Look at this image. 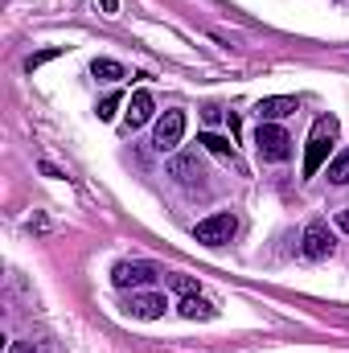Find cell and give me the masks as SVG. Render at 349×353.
<instances>
[{
  "instance_id": "cell-1",
  "label": "cell",
  "mask_w": 349,
  "mask_h": 353,
  "mask_svg": "<svg viewBox=\"0 0 349 353\" xmlns=\"http://www.w3.org/2000/svg\"><path fill=\"white\" fill-rule=\"evenodd\" d=\"M337 119L333 115H321L317 123H312V136H308V152H304V176H317L321 173V165H325V157H329V148H333V140H337Z\"/></svg>"
},
{
  "instance_id": "cell-2",
  "label": "cell",
  "mask_w": 349,
  "mask_h": 353,
  "mask_svg": "<svg viewBox=\"0 0 349 353\" xmlns=\"http://www.w3.org/2000/svg\"><path fill=\"white\" fill-rule=\"evenodd\" d=\"M157 279H161V267L144 263V259H123V263L111 267V283H115L119 292H128V288H148V283H157Z\"/></svg>"
},
{
  "instance_id": "cell-3",
  "label": "cell",
  "mask_w": 349,
  "mask_h": 353,
  "mask_svg": "<svg viewBox=\"0 0 349 353\" xmlns=\"http://www.w3.org/2000/svg\"><path fill=\"white\" fill-rule=\"evenodd\" d=\"M255 148H259V161H288L292 157V136L279 128V123H259L255 132Z\"/></svg>"
},
{
  "instance_id": "cell-4",
  "label": "cell",
  "mask_w": 349,
  "mask_h": 353,
  "mask_svg": "<svg viewBox=\"0 0 349 353\" xmlns=\"http://www.w3.org/2000/svg\"><path fill=\"white\" fill-rule=\"evenodd\" d=\"M235 230H239L235 214H210L206 222H197V226H193V239H197L201 247H222V243H230V239H235Z\"/></svg>"
},
{
  "instance_id": "cell-5",
  "label": "cell",
  "mask_w": 349,
  "mask_h": 353,
  "mask_svg": "<svg viewBox=\"0 0 349 353\" xmlns=\"http://www.w3.org/2000/svg\"><path fill=\"white\" fill-rule=\"evenodd\" d=\"M185 136V111H165L157 119V132H152V148L157 152H173Z\"/></svg>"
},
{
  "instance_id": "cell-6",
  "label": "cell",
  "mask_w": 349,
  "mask_h": 353,
  "mask_svg": "<svg viewBox=\"0 0 349 353\" xmlns=\"http://www.w3.org/2000/svg\"><path fill=\"white\" fill-rule=\"evenodd\" d=\"M300 251H304V259H329V255H333V234H329V226H325L321 218L304 226V243H300Z\"/></svg>"
},
{
  "instance_id": "cell-7",
  "label": "cell",
  "mask_w": 349,
  "mask_h": 353,
  "mask_svg": "<svg viewBox=\"0 0 349 353\" xmlns=\"http://www.w3.org/2000/svg\"><path fill=\"white\" fill-rule=\"evenodd\" d=\"M165 308H169V300L161 292H132V300H128V312L136 321H157V316H165Z\"/></svg>"
},
{
  "instance_id": "cell-8",
  "label": "cell",
  "mask_w": 349,
  "mask_h": 353,
  "mask_svg": "<svg viewBox=\"0 0 349 353\" xmlns=\"http://www.w3.org/2000/svg\"><path fill=\"white\" fill-rule=\"evenodd\" d=\"M292 111H300V103H296L292 94H271V99H259V107H255L259 123H279V119H288Z\"/></svg>"
},
{
  "instance_id": "cell-9",
  "label": "cell",
  "mask_w": 349,
  "mask_h": 353,
  "mask_svg": "<svg viewBox=\"0 0 349 353\" xmlns=\"http://www.w3.org/2000/svg\"><path fill=\"white\" fill-rule=\"evenodd\" d=\"M169 176H177L181 185L201 181V176H206V169H201V157H197V152H177L173 161H169Z\"/></svg>"
},
{
  "instance_id": "cell-10",
  "label": "cell",
  "mask_w": 349,
  "mask_h": 353,
  "mask_svg": "<svg viewBox=\"0 0 349 353\" xmlns=\"http://www.w3.org/2000/svg\"><path fill=\"white\" fill-rule=\"evenodd\" d=\"M152 107H157V103H152V94H148V90H136V94L128 99V115H123V119H128V128H144V123L152 119Z\"/></svg>"
},
{
  "instance_id": "cell-11",
  "label": "cell",
  "mask_w": 349,
  "mask_h": 353,
  "mask_svg": "<svg viewBox=\"0 0 349 353\" xmlns=\"http://www.w3.org/2000/svg\"><path fill=\"white\" fill-rule=\"evenodd\" d=\"M177 312H181L185 321H210V316H214V304H210V300H201V296H181Z\"/></svg>"
},
{
  "instance_id": "cell-12",
  "label": "cell",
  "mask_w": 349,
  "mask_h": 353,
  "mask_svg": "<svg viewBox=\"0 0 349 353\" xmlns=\"http://www.w3.org/2000/svg\"><path fill=\"white\" fill-rule=\"evenodd\" d=\"M90 74H94V79H103V83H119V79H128V74H123V66H119V62H111V58H94V62H90Z\"/></svg>"
},
{
  "instance_id": "cell-13",
  "label": "cell",
  "mask_w": 349,
  "mask_h": 353,
  "mask_svg": "<svg viewBox=\"0 0 349 353\" xmlns=\"http://www.w3.org/2000/svg\"><path fill=\"white\" fill-rule=\"evenodd\" d=\"M197 144H201V148H210L214 157L235 161V144H230V140H222V136H214V132H201V136H197Z\"/></svg>"
},
{
  "instance_id": "cell-14",
  "label": "cell",
  "mask_w": 349,
  "mask_h": 353,
  "mask_svg": "<svg viewBox=\"0 0 349 353\" xmlns=\"http://www.w3.org/2000/svg\"><path fill=\"white\" fill-rule=\"evenodd\" d=\"M329 181H333V185H349V148L341 157L329 161Z\"/></svg>"
},
{
  "instance_id": "cell-15",
  "label": "cell",
  "mask_w": 349,
  "mask_h": 353,
  "mask_svg": "<svg viewBox=\"0 0 349 353\" xmlns=\"http://www.w3.org/2000/svg\"><path fill=\"white\" fill-rule=\"evenodd\" d=\"M169 283H173L181 296H197V283H193L189 275H169Z\"/></svg>"
},
{
  "instance_id": "cell-16",
  "label": "cell",
  "mask_w": 349,
  "mask_h": 353,
  "mask_svg": "<svg viewBox=\"0 0 349 353\" xmlns=\"http://www.w3.org/2000/svg\"><path fill=\"white\" fill-rule=\"evenodd\" d=\"M115 107H119V94H107L99 103V119H115Z\"/></svg>"
},
{
  "instance_id": "cell-17",
  "label": "cell",
  "mask_w": 349,
  "mask_h": 353,
  "mask_svg": "<svg viewBox=\"0 0 349 353\" xmlns=\"http://www.w3.org/2000/svg\"><path fill=\"white\" fill-rule=\"evenodd\" d=\"M58 54H62V50H41V54H33L25 66H29V70H37V66H46V62H50V58H58Z\"/></svg>"
},
{
  "instance_id": "cell-18",
  "label": "cell",
  "mask_w": 349,
  "mask_h": 353,
  "mask_svg": "<svg viewBox=\"0 0 349 353\" xmlns=\"http://www.w3.org/2000/svg\"><path fill=\"white\" fill-rule=\"evenodd\" d=\"M99 8H103L107 17H115V8H119V0H99Z\"/></svg>"
},
{
  "instance_id": "cell-19",
  "label": "cell",
  "mask_w": 349,
  "mask_h": 353,
  "mask_svg": "<svg viewBox=\"0 0 349 353\" xmlns=\"http://www.w3.org/2000/svg\"><path fill=\"white\" fill-rule=\"evenodd\" d=\"M337 226L349 234V205H346V210H337Z\"/></svg>"
}]
</instances>
